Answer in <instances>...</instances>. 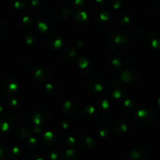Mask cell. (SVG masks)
I'll return each mask as SVG.
<instances>
[{
  "label": "cell",
  "mask_w": 160,
  "mask_h": 160,
  "mask_svg": "<svg viewBox=\"0 0 160 160\" xmlns=\"http://www.w3.org/2000/svg\"><path fill=\"white\" fill-rule=\"evenodd\" d=\"M59 17L53 9H46L42 11L37 17V23L42 31H52L57 26Z\"/></svg>",
  "instance_id": "6da1fadb"
},
{
  "label": "cell",
  "mask_w": 160,
  "mask_h": 160,
  "mask_svg": "<svg viewBox=\"0 0 160 160\" xmlns=\"http://www.w3.org/2000/svg\"><path fill=\"white\" fill-rule=\"evenodd\" d=\"M112 20L111 14L107 11H102L98 12L95 19V25L98 28H104L108 26Z\"/></svg>",
  "instance_id": "7a4b0ae2"
},
{
  "label": "cell",
  "mask_w": 160,
  "mask_h": 160,
  "mask_svg": "<svg viewBox=\"0 0 160 160\" xmlns=\"http://www.w3.org/2000/svg\"><path fill=\"white\" fill-rule=\"evenodd\" d=\"M9 4L17 9H24L28 5V0H9Z\"/></svg>",
  "instance_id": "3957f363"
},
{
  "label": "cell",
  "mask_w": 160,
  "mask_h": 160,
  "mask_svg": "<svg viewBox=\"0 0 160 160\" xmlns=\"http://www.w3.org/2000/svg\"><path fill=\"white\" fill-rule=\"evenodd\" d=\"M67 1H68V3L70 7L75 9H78L81 7H82V6L84 4L86 0H67Z\"/></svg>",
  "instance_id": "277c9868"
},
{
  "label": "cell",
  "mask_w": 160,
  "mask_h": 160,
  "mask_svg": "<svg viewBox=\"0 0 160 160\" xmlns=\"http://www.w3.org/2000/svg\"><path fill=\"white\" fill-rule=\"evenodd\" d=\"M120 20L123 23H129L132 21L133 17L131 14L128 13V12H123L120 15Z\"/></svg>",
  "instance_id": "5b68a950"
},
{
  "label": "cell",
  "mask_w": 160,
  "mask_h": 160,
  "mask_svg": "<svg viewBox=\"0 0 160 160\" xmlns=\"http://www.w3.org/2000/svg\"><path fill=\"white\" fill-rule=\"evenodd\" d=\"M88 19V14L84 12H79L76 14L75 16V20L77 21L83 22L84 20H87Z\"/></svg>",
  "instance_id": "8992f818"
},
{
  "label": "cell",
  "mask_w": 160,
  "mask_h": 160,
  "mask_svg": "<svg viewBox=\"0 0 160 160\" xmlns=\"http://www.w3.org/2000/svg\"><path fill=\"white\" fill-rule=\"evenodd\" d=\"M123 6H124V3H123V2L120 1V0H116L112 3V7L115 9H122Z\"/></svg>",
  "instance_id": "52a82bcc"
},
{
  "label": "cell",
  "mask_w": 160,
  "mask_h": 160,
  "mask_svg": "<svg viewBox=\"0 0 160 160\" xmlns=\"http://www.w3.org/2000/svg\"><path fill=\"white\" fill-rule=\"evenodd\" d=\"M110 0H95V3L98 4V6H104L106 5H107L108 3L109 2Z\"/></svg>",
  "instance_id": "ba28073f"
},
{
  "label": "cell",
  "mask_w": 160,
  "mask_h": 160,
  "mask_svg": "<svg viewBox=\"0 0 160 160\" xmlns=\"http://www.w3.org/2000/svg\"><path fill=\"white\" fill-rule=\"evenodd\" d=\"M42 3V0H31V4L34 6H38Z\"/></svg>",
  "instance_id": "9c48e42d"
},
{
  "label": "cell",
  "mask_w": 160,
  "mask_h": 160,
  "mask_svg": "<svg viewBox=\"0 0 160 160\" xmlns=\"http://www.w3.org/2000/svg\"><path fill=\"white\" fill-rule=\"evenodd\" d=\"M153 1H156V2H159L160 0H153Z\"/></svg>",
  "instance_id": "30bf717a"
}]
</instances>
